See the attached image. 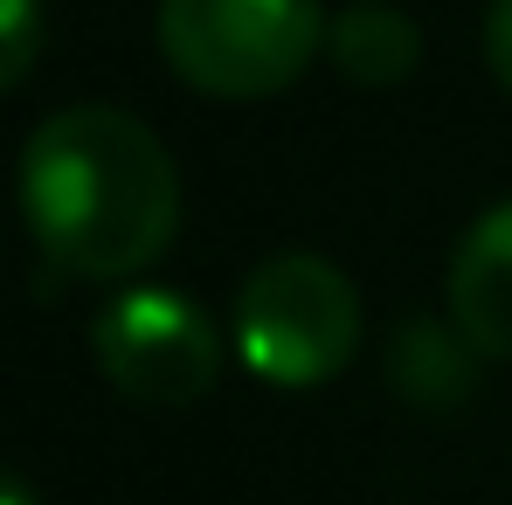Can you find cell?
<instances>
[{"instance_id":"3957f363","label":"cell","mask_w":512,"mask_h":505,"mask_svg":"<svg viewBox=\"0 0 512 505\" xmlns=\"http://www.w3.org/2000/svg\"><path fill=\"white\" fill-rule=\"evenodd\" d=\"M229 339L263 388H284V395L326 388L360 346V291L326 256H270L236 291Z\"/></svg>"},{"instance_id":"8992f818","label":"cell","mask_w":512,"mask_h":505,"mask_svg":"<svg viewBox=\"0 0 512 505\" xmlns=\"http://www.w3.org/2000/svg\"><path fill=\"white\" fill-rule=\"evenodd\" d=\"M326 56L340 63L346 84H367V90L402 84L423 63V28L388 0H346L326 28Z\"/></svg>"},{"instance_id":"30bf717a","label":"cell","mask_w":512,"mask_h":505,"mask_svg":"<svg viewBox=\"0 0 512 505\" xmlns=\"http://www.w3.org/2000/svg\"><path fill=\"white\" fill-rule=\"evenodd\" d=\"M0 505H42V499H35L21 478H7V471H0Z\"/></svg>"},{"instance_id":"7a4b0ae2","label":"cell","mask_w":512,"mask_h":505,"mask_svg":"<svg viewBox=\"0 0 512 505\" xmlns=\"http://www.w3.org/2000/svg\"><path fill=\"white\" fill-rule=\"evenodd\" d=\"M326 0H160V56L208 97H277L326 56Z\"/></svg>"},{"instance_id":"6da1fadb","label":"cell","mask_w":512,"mask_h":505,"mask_svg":"<svg viewBox=\"0 0 512 505\" xmlns=\"http://www.w3.org/2000/svg\"><path fill=\"white\" fill-rule=\"evenodd\" d=\"M21 215L70 277H139L180 229V173L153 125L118 104H70L21 153Z\"/></svg>"},{"instance_id":"5b68a950","label":"cell","mask_w":512,"mask_h":505,"mask_svg":"<svg viewBox=\"0 0 512 505\" xmlns=\"http://www.w3.org/2000/svg\"><path fill=\"white\" fill-rule=\"evenodd\" d=\"M450 326L485 360H512V201L485 208L450 250Z\"/></svg>"},{"instance_id":"277c9868","label":"cell","mask_w":512,"mask_h":505,"mask_svg":"<svg viewBox=\"0 0 512 505\" xmlns=\"http://www.w3.org/2000/svg\"><path fill=\"white\" fill-rule=\"evenodd\" d=\"M90 353H97L104 381L125 402H146V409H187L222 381L215 319L194 298L167 291V284L118 291L90 326Z\"/></svg>"},{"instance_id":"ba28073f","label":"cell","mask_w":512,"mask_h":505,"mask_svg":"<svg viewBox=\"0 0 512 505\" xmlns=\"http://www.w3.org/2000/svg\"><path fill=\"white\" fill-rule=\"evenodd\" d=\"M42 56V0H0V97Z\"/></svg>"},{"instance_id":"9c48e42d","label":"cell","mask_w":512,"mask_h":505,"mask_svg":"<svg viewBox=\"0 0 512 505\" xmlns=\"http://www.w3.org/2000/svg\"><path fill=\"white\" fill-rule=\"evenodd\" d=\"M485 70L512 97V0H492V14H485Z\"/></svg>"},{"instance_id":"52a82bcc","label":"cell","mask_w":512,"mask_h":505,"mask_svg":"<svg viewBox=\"0 0 512 505\" xmlns=\"http://www.w3.org/2000/svg\"><path fill=\"white\" fill-rule=\"evenodd\" d=\"M478 346L457 333V326H436V319H409L395 346H388V381L395 395L423 402V409H450V402H471L478 388Z\"/></svg>"}]
</instances>
